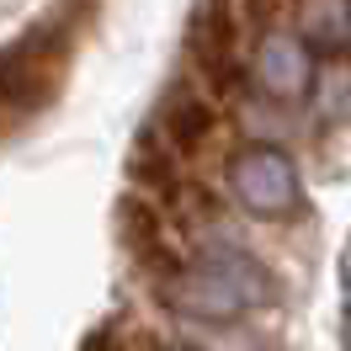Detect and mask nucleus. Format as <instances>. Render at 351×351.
<instances>
[{
  "mask_svg": "<svg viewBox=\"0 0 351 351\" xmlns=\"http://www.w3.org/2000/svg\"><path fill=\"white\" fill-rule=\"evenodd\" d=\"M250 69H256V86H261L266 96H277V101H298V96L314 86V53H308V43L298 32H271V38H261Z\"/></svg>",
  "mask_w": 351,
  "mask_h": 351,
  "instance_id": "obj_4",
  "label": "nucleus"
},
{
  "mask_svg": "<svg viewBox=\"0 0 351 351\" xmlns=\"http://www.w3.org/2000/svg\"><path fill=\"white\" fill-rule=\"evenodd\" d=\"M298 38L319 48H335L351 38V5L346 0H304L298 11Z\"/></svg>",
  "mask_w": 351,
  "mask_h": 351,
  "instance_id": "obj_9",
  "label": "nucleus"
},
{
  "mask_svg": "<svg viewBox=\"0 0 351 351\" xmlns=\"http://www.w3.org/2000/svg\"><path fill=\"white\" fill-rule=\"evenodd\" d=\"M341 282H346V293H351V240H346V256H341Z\"/></svg>",
  "mask_w": 351,
  "mask_h": 351,
  "instance_id": "obj_11",
  "label": "nucleus"
},
{
  "mask_svg": "<svg viewBox=\"0 0 351 351\" xmlns=\"http://www.w3.org/2000/svg\"><path fill=\"white\" fill-rule=\"evenodd\" d=\"M160 138L171 144L176 154H197L208 138H213V128H219V112H213V101L202 96V90L192 86H176L171 96H165V107H160Z\"/></svg>",
  "mask_w": 351,
  "mask_h": 351,
  "instance_id": "obj_5",
  "label": "nucleus"
},
{
  "mask_svg": "<svg viewBox=\"0 0 351 351\" xmlns=\"http://www.w3.org/2000/svg\"><path fill=\"white\" fill-rule=\"evenodd\" d=\"M128 181L144 197H176L181 192V171H176V149L160 138V128H149L128 154Z\"/></svg>",
  "mask_w": 351,
  "mask_h": 351,
  "instance_id": "obj_8",
  "label": "nucleus"
},
{
  "mask_svg": "<svg viewBox=\"0 0 351 351\" xmlns=\"http://www.w3.org/2000/svg\"><path fill=\"white\" fill-rule=\"evenodd\" d=\"M80 351H123V346H117V335H112V330H96V335H90Z\"/></svg>",
  "mask_w": 351,
  "mask_h": 351,
  "instance_id": "obj_10",
  "label": "nucleus"
},
{
  "mask_svg": "<svg viewBox=\"0 0 351 351\" xmlns=\"http://www.w3.org/2000/svg\"><path fill=\"white\" fill-rule=\"evenodd\" d=\"M117 234H123V245H128L144 266L165 271V277L176 271V256H165V213L154 208V197L128 192V197L117 202Z\"/></svg>",
  "mask_w": 351,
  "mask_h": 351,
  "instance_id": "obj_6",
  "label": "nucleus"
},
{
  "mask_svg": "<svg viewBox=\"0 0 351 351\" xmlns=\"http://www.w3.org/2000/svg\"><path fill=\"white\" fill-rule=\"evenodd\" d=\"M53 101V69L38 59V48L27 38L22 48H11L0 59V107L5 112H38Z\"/></svg>",
  "mask_w": 351,
  "mask_h": 351,
  "instance_id": "obj_7",
  "label": "nucleus"
},
{
  "mask_svg": "<svg viewBox=\"0 0 351 351\" xmlns=\"http://www.w3.org/2000/svg\"><path fill=\"white\" fill-rule=\"evenodd\" d=\"M186 53H192L197 75L213 86V96L240 86V22H234L229 0H197L192 27H186Z\"/></svg>",
  "mask_w": 351,
  "mask_h": 351,
  "instance_id": "obj_3",
  "label": "nucleus"
},
{
  "mask_svg": "<svg viewBox=\"0 0 351 351\" xmlns=\"http://www.w3.org/2000/svg\"><path fill=\"white\" fill-rule=\"evenodd\" d=\"M271 298H277V277L250 250H234V245H219L202 261L176 266L165 277V304L197 325H229L245 308H261Z\"/></svg>",
  "mask_w": 351,
  "mask_h": 351,
  "instance_id": "obj_1",
  "label": "nucleus"
},
{
  "mask_svg": "<svg viewBox=\"0 0 351 351\" xmlns=\"http://www.w3.org/2000/svg\"><path fill=\"white\" fill-rule=\"evenodd\" d=\"M229 192L250 219H293L304 208V181L293 154L277 144H245L229 160Z\"/></svg>",
  "mask_w": 351,
  "mask_h": 351,
  "instance_id": "obj_2",
  "label": "nucleus"
},
{
  "mask_svg": "<svg viewBox=\"0 0 351 351\" xmlns=\"http://www.w3.org/2000/svg\"><path fill=\"white\" fill-rule=\"evenodd\" d=\"M171 351H197V346H171Z\"/></svg>",
  "mask_w": 351,
  "mask_h": 351,
  "instance_id": "obj_12",
  "label": "nucleus"
}]
</instances>
